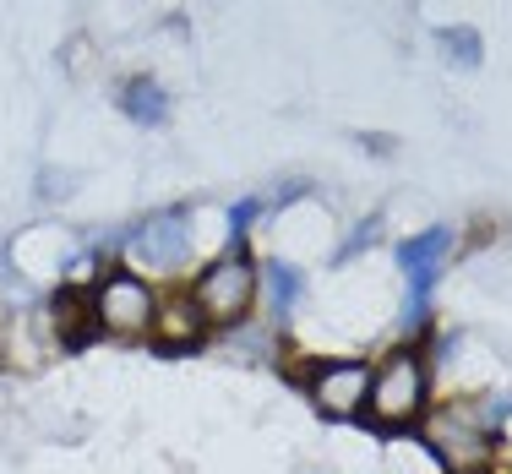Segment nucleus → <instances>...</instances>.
Masks as SVG:
<instances>
[{"mask_svg":"<svg viewBox=\"0 0 512 474\" xmlns=\"http://www.w3.org/2000/svg\"><path fill=\"white\" fill-rule=\"evenodd\" d=\"M191 306L202 311L207 327H240L256 306V262L246 251H224L202 267L197 289H191Z\"/></svg>","mask_w":512,"mask_h":474,"instance_id":"obj_1","label":"nucleus"},{"mask_svg":"<svg viewBox=\"0 0 512 474\" xmlns=\"http://www.w3.org/2000/svg\"><path fill=\"white\" fill-rule=\"evenodd\" d=\"M420 442L436 453V464H447L453 474H474V469H485V458H491L496 431L474 415V409L453 404V409H436V415L425 420Z\"/></svg>","mask_w":512,"mask_h":474,"instance_id":"obj_2","label":"nucleus"},{"mask_svg":"<svg viewBox=\"0 0 512 474\" xmlns=\"http://www.w3.org/2000/svg\"><path fill=\"white\" fill-rule=\"evenodd\" d=\"M425 393H431L425 360L414 355V349H398V355H387V366L371 376L365 409H371V420H376V425H409V420H420Z\"/></svg>","mask_w":512,"mask_h":474,"instance_id":"obj_3","label":"nucleus"},{"mask_svg":"<svg viewBox=\"0 0 512 474\" xmlns=\"http://www.w3.org/2000/svg\"><path fill=\"white\" fill-rule=\"evenodd\" d=\"M153 316H158V295L137 273H109L104 284L93 289V322L115 338L153 333Z\"/></svg>","mask_w":512,"mask_h":474,"instance_id":"obj_4","label":"nucleus"},{"mask_svg":"<svg viewBox=\"0 0 512 474\" xmlns=\"http://www.w3.org/2000/svg\"><path fill=\"white\" fill-rule=\"evenodd\" d=\"M191 240H197V224H191V208H164L153 218H142L137 229H131L126 251L137 257L142 267H158V273H169V267H180L191 257Z\"/></svg>","mask_w":512,"mask_h":474,"instance_id":"obj_5","label":"nucleus"},{"mask_svg":"<svg viewBox=\"0 0 512 474\" xmlns=\"http://www.w3.org/2000/svg\"><path fill=\"white\" fill-rule=\"evenodd\" d=\"M447 257H453V235H447V229H425V235H409L404 246H398V267H404V278H409V322H420L436 278L447 273Z\"/></svg>","mask_w":512,"mask_h":474,"instance_id":"obj_6","label":"nucleus"},{"mask_svg":"<svg viewBox=\"0 0 512 474\" xmlns=\"http://www.w3.org/2000/svg\"><path fill=\"white\" fill-rule=\"evenodd\" d=\"M365 393H371V371L360 360H338V366H322L311 376V404L327 420H355L365 409Z\"/></svg>","mask_w":512,"mask_h":474,"instance_id":"obj_7","label":"nucleus"},{"mask_svg":"<svg viewBox=\"0 0 512 474\" xmlns=\"http://www.w3.org/2000/svg\"><path fill=\"white\" fill-rule=\"evenodd\" d=\"M202 311L191 306L186 295L175 300H158V316H153V333L164 338V355H180V349H197V333H202Z\"/></svg>","mask_w":512,"mask_h":474,"instance_id":"obj_8","label":"nucleus"},{"mask_svg":"<svg viewBox=\"0 0 512 474\" xmlns=\"http://www.w3.org/2000/svg\"><path fill=\"white\" fill-rule=\"evenodd\" d=\"M50 311H55V322H60L66 349H82L93 333H99V322H93V295H82V289H60Z\"/></svg>","mask_w":512,"mask_h":474,"instance_id":"obj_9","label":"nucleus"},{"mask_svg":"<svg viewBox=\"0 0 512 474\" xmlns=\"http://www.w3.org/2000/svg\"><path fill=\"white\" fill-rule=\"evenodd\" d=\"M120 109H126L137 126H164L169 120V93L158 88L153 77H131L126 88H120Z\"/></svg>","mask_w":512,"mask_h":474,"instance_id":"obj_10","label":"nucleus"},{"mask_svg":"<svg viewBox=\"0 0 512 474\" xmlns=\"http://www.w3.org/2000/svg\"><path fill=\"white\" fill-rule=\"evenodd\" d=\"M256 278H267V306H273L278 322H284V316L295 311V300L306 295V273H300V267H289L284 257H273Z\"/></svg>","mask_w":512,"mask_h":474,"instance_id":"obj_11","label":"nucleus"},{"mask_svg":"<svg viewBox=\"0 0 512 474\" xmlns=\"http://www.w3.org/2000/svg\"><path fill=\"white\" fill-rule=\"evenodd\" d=\"M436 39H442V55L453 60V66H463V71L480 66L485 50H480V33H474V28H442Z\"/></svg>","mask_w":512,"mask_h":474,"instance_id":"obj_12","label":"nucleus"},{"mask_svg":"<svg viewBox=\"0 0 512 474\" xmlns=\"http://www.w3.org/2000/svg\"><path fill=\"white\" fill-rule=\"evenodd\" d=\"M256 213H262V202H256V197H246V202L229 208V251H246V229H251Z\"/></svg>","mask_w":512,"mask_h":474,"instance_id":"obj_13","label":"nucleus"},{"mask_svg":"<svg viewBox=\"0 0 512 474\" xmlns=\"http://www.w3.org/2000/svg\"><path fill=\"white\" fill-rule=\"evenodd\" d=\"M376 235H382V213H371V218H365V224L355 229V235H349V240H344V251H338V257H333V262H349V257H360V251H365V246H371V240H376Z\"/></svg>","mask_w":512,"mask_h":474,"instance_id":"obj_14","label":"nucleus"},{"mask_svg":"<svg viewBox=\"0 0 512 474\" xmlns=\"http://www.w3.org/2000/svg\"><path fill=\"white\" fill-rule=\"evenodd\" d=\"M71 191H77V175H55V169L39 175V197H71Z\"/></svg>","mask_w":512,"mask_h":474,"instance_id":"obj_15","label":"nucleus"}]
</instances>
